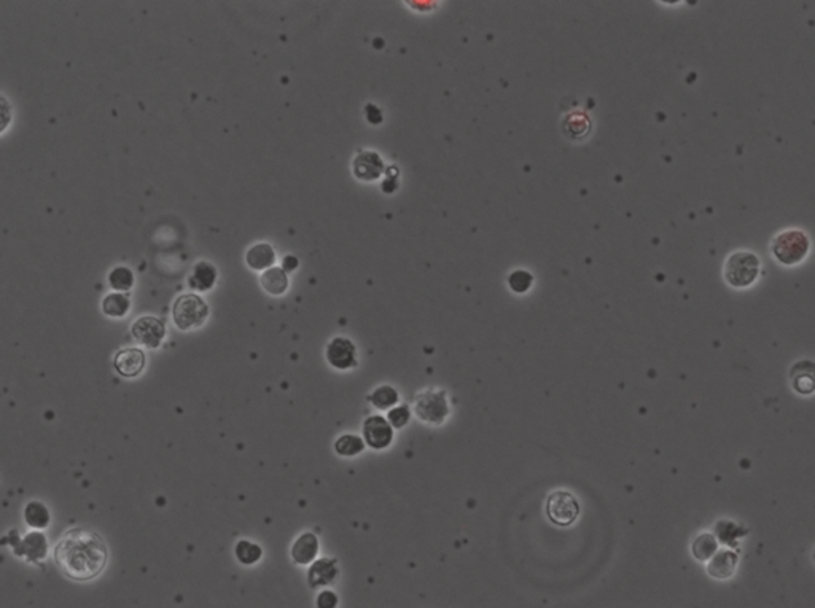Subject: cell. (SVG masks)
<instances>
[{
	"label": "cell",
	"instance_id": "1",
	"mask_svg": "<svg viewBox=\"0 0 815 608\" xmlns=\"http://www.w3.org/2000/svg\"><path fill=\"white\" fill-rule=\"evenodd\" d=\"M108 559L107 546L98 534L85 529L67 532L54 548V561L67 578L90 582L101 575Z\"/></svg>",
	"mask_w": 815,
	"mask_h": 608
},
{
	"label": "cell",
	"instance_id": "2",
	"mask_svg": "<svg viewBox=\"0 0 815 608\" xmlns=\"http://www.w3.org/2000/svg\"><path fill=\"white\" fill-rule=\"evenodd\" d=\"M759 266V258L753 252H734L724 263L726 282L734 289H747L758 279Z\"/></svg>",
	"mask_w": 815,
	"mask_h": 608
},
{
	"label": "cell",
	"instance_id": "3",
	"mask_svg": "<svg viewBox=\"0 0 815 608\" xmlns=\"http://www.w3.org/2000/svg\"><path fill=\"white\" fill-rule=\"evenodd\" d=\"M772 255L785 266H793L803 262L809 252V237L803 231L786 230L772 239Z\"/></svg>",
	"mask_w": 815,
	"mask_h": 608
},
{
	"label": "cell",
	"instance_id": "4",
	"mask_svg": "<svg viewBox=\"0 0 815 608\" xmlns=\"http://www.w3.org/2000/svg\"><path fill=\"white\" fill-rule=\"evenodd\" d=\"M209 316V306L201 297L187 293L175 299L173 307V319L175 326L182 331L196 330L204 325Z\"/></svg>",
	"mask_w": 815,
	"mask_h": 608
},
{
	"label": "cell",
	"instance_id": "5",
	"mask_svg": "<svg viewBox=\"0 0 815 608\" xmlns=\"http://www.w3.org/2000/svg\"><path fill=\"white\" fill-rule=\"evenodd\" d=\"M414 413L422 422L430 426H441L449 416L446 393L440 391L422 392L414 400Z\"/></svg>",
	"mask_w": 815,
	"mask_h": 608
},
{
	"label": "cell",
	"instance_id": "6",
	"mask_svg": "<svg viewBox=\"0 0 815 608\" xmlns=\"http://www.w3.org/2000/svg\"><path fill=\"white\" fill-rule=\"evenodd\" d=\"M546 515L556 525L567 527L580 516L578 498L568 490H554L546 500Z\"/></svg>",
	"mask_w": 815,
	"mask_h": 608
},
{
	"label": "cell",
	"instance_id": "7",
	"mask_svg": "<svg viewBox=\"0 0 815 608\" xmlns=\"http://www.w3.org/2000/svg\"><path fill=\"white\" fill-rule=\"evenodd\" d=\"M131 333L137 343L148 347V349H156V347L161 346L164 336H166V326H164L163 320L160 319L143 316L133 324Z\"/></svg>",
	"mask_w": 815,
	"mask_h": 608
},
{
	"label": "cell",
	"instance_id": "8",
	"mask_svg": "<svg viewBox=\"0 0 815 608\" xmlns=\"http://www.w3.org/2000/svg\"><path fill=\"white\" fill-rule=\"evenodd\" d=\"M363 438L369 448L386 449L394 440L392 427L382 416H371L363 423Z\"/></svg>",
	"mask_w": 815,
	"mask_h": 608
},
{
	"label": "cell",
	"instance_id": "9",
	"mask_svg": "<svg viewBox=\"0 0 815 608\" xmlns=\"http://www.w3.org/2000/svg\"><path fill=\"white\" fill-rule=\"evenodd\" d=\"M327 360L333 368L337 370H349V368L355 366V359H357V351L351 339L347 338H334L332 343L327 346Z\"/></svg>",
	"mask_w": 815,
	"mask_h": 608
},
{
	"label": "cell",
	"instance_id": "10",
	"mask_svg": "<svg viewBox=\"0 0 815 608\" xmlns=\"http://www.w3.org/2000/svg\"><path fill=\"white\" fill-rule=\"evenodd\" d=\"M354 175L363 182H374L384 172V163L374 152H360L354 160Z\"/></svg>",
	"mask_w": 815,
	"mask_h": 608
},
{
	"label": "cell",
	"instance_id": "11",
	"mask_svg": "<svg viewBox=\"0 0 815 608\" xmlns=\"http://www.w3.org/2000/svg\"><path fill=\"white\" fill-rule=\"evenodd\" d=\"M113 365L116 373L121 374L123 378H135L145 368V354L140 349H134V347L121 349L116 352Z\"/></svg>",
	"mask_w": 815,
	"mask_h": 608
},
{
	"label": "cell",
	"instance_id": "12",
	"mask_svg": "<svg viewBox=\"0 0 815 608\" xmlns=\"http://www.w3.org/2000/svg\"><path fill=\"white\" fill-rule=\"evenodd\" d=\"M739 557L734 551L731 550H717L714 556L709 559L707 562V573L712 578L717 579H728L737 569Z\"/></svg>",
	"mask_w": 815,
	"mask_h": 608
},
{
	"label": "cell",
	"instance_id": "13",
	"mask_svg": "<svg viewBox=\"0 0 815 608\" xmlns=\"http://www.w3.org/2000/svg\"><path fill=\"white\" fill-rule=\"evenodd\" d=\"M18 556H26L29 561L37 562L42 561L48 555V543L42 532H31L29 535L19 543V548L15 551Z\"/></svg>",
	"mask_w": 815,
	"mask_h": 608
},
{
	"label": "cell",
	"instance_id": "14",
	"mask_svg": "<svg viewBox=\"0 0 815 608\" xmlns=\"http://www.w3.org/2000/svg\"><path fill=\"white\" fill-rule=\"evenodd\" d=\"M319 552V540L317 537L306 532V534L297 538V542L292 546V557L293 561L299 565H306L314 562Z\"/></svg>",
	"mask_w": 815,
	"mask_h": 608
},
{
	"label": "cell",
	"instance_id": "15",
	"mask_svg": "<svg viewBox=\"0 0 815 608\" xmlns=\"http://www.w3.org/2000/svg\"><path fill=\"white\" fill-rule=\"evenodd\" d=\"M338 577V565L333 559H319L307 573V582L312 587L330 584Z\"/></svg>",
	"mask_w": 815,
	"mask_h": 608
},
{
	"label": "cell",
	"instance_id": "16",
	"mask_svg": "<svg viewBox=\"0 0 815 608\" xmlns=\"http://www.w3.org/2000/svg\"><path fill=\"white\" fill-rule=\"evenodd\" d=\"M217 269L215 266L207 262H200L195 264L193 274L190 276V287L198 292H207L215 285Z\"/></svg>",
	"mask_w": 815,
	"mask_h": 608
},
{
	"label": "cell",
	"instance_id": "17",
	"mask_svg": "<svg viewBox=\"0 0 815 608\" xmlns=\"http://www.w3.org/2000/svg\"><path fill=\"white\" fill-rule=\"evenodd\" d=\"M245 262L255 271L270 269L276 262V254L270 244H255L245 254Z\"/></svg>",
	"mask_w": 815,
	"mask_h": 608
},
{
	"label": "cell",
	"instance_id": "18",
	"mask_svg": "<svg viewBox=\"0 0 815 608\" xmlns=\"http://www.w3.org/2000/svg\"><path fill=\"white\" fill-rule=\"evenodd\" d=\"M812 361H799L791 370V384L794 391L801 395H811L814 392V371Z\"/></svg>",
	"mask_w": 815,
	"mask_h": 608
},
{
	"label": "cell",
	"instance_id": "19",
	"mask_svg": "<svg viewBox=\"0 0 815 608\" xmlns=\"http://www.w3.org/2000/svg\"><path fill=\"white\" fill-rule=\"evenodd\" d=\"M260 282H262L263 289L272 297L284 295L287 289H289V277H287L285 271L280 268L266 269L262 274Z\"/></svg>",
	"mask_w": 815,
	"mask_h": 608
},
{
	"label": "cell",
	"instance_id": "20",
	"mask_svg": "<svg viewBox=\"0 0 815 608\" xmlns=\"http://www.w3.org/2000/svg\"><path fill=\"white\" fill-rule=\"evenodd\" d=\"M24 519H26L27 525H31L32 529L42 530V529H46L48 525H50L51 516H50V511H48V508L45 507L43 503L34 500V502H29L26 505Z\"/></svg>",
	"mask_w": 815,
	"mask_h": 608
},
{
	"label": "cell",
	"instance_id": "21",
	"mask_svg": "<svg viewBox=\"0 0 815 608\" xmlns=\"http://www.w3.org/2000/svg\"><path fill=\"white\" fill-rule=\"evenodd\" d=\"M564 134L570 139H580L589 133L591 129V121H589L588 115L583 113H568L563 121Z\"/></svg>",
	"mask_w": 815,
	"mask_h": 608
},
{
	"label": "cell",
	"instance_id": "22",
	"mask_svg": "<svg viewBox=\"0 0 815 608\" xmlns=\"http://www.w3.org/2000/svg\"><path fill=\"white\" fill-rule=\"evenodd\" d=\"M129 307H131V302H129V297L125 295V293H108L104 298V302H102V311H104L106 316L115 319L125 317Z\"/></svg>",
	"mask_w": 815,
	"mask_h": 608
},
{
	"label": "cell",
	"instance_id": "23",
	"mask_svg": "<svg viewBox=\"0 0 815 608\" xmlns=\"http://www.w3.org/2000/svg\"><path fill=\"white\" fill-rule=\"evenodd\" d=\"M718 550V542L714 534H707V532H704V534L697 535L693 543H691V552H693V556L697 559V561H709V559L715 555Z\"/></svg>",
	"mask_w": 815,
	"mask_h": 608
},
{
	"label": "cell",
	"instance_id": "24",
	"mask_svg": "<svg viewBox=\"0 0 815 608\" xmlns=\"http://www.w3.org/2000/svg\"><path fill=\"white\" fill-rule=\"evenodd\" d=\"M108 284L116 292H129L134 285V274L133 271L126 268V266H118L111 271L108 274Z\"/></svg>",
	"mask_w": 815,
	"mask_h": 608
},
{
	"label": "cell",
	"instance_id": "25",
	"mask_svg": "<svg viewBox=\"0 0 815 608\" xmlns=\"http://www.w3.org/2000/svg\"><path fill=\"white\" fill-rule=\"evenodd\" d=\"M365 449V443L357 435H344L334 443V450L342 457L359 455Z\"/></svg>",
	"mask_w": 815,
	"mask_h": 608
},
{
	"label": "cell",
	"instance_id": "26",
	"mask_svg": "<svg viewBox=\"0 0 815 608\" xmlns=\"http://www.w3.org/2000/svg\"><path fill=\"white\" fill-rule=\"evenodd\" d=\"M369 401L378 409H390L399 403V393H396L394 387L381 386L371 393Z\"/></svg>",
	"mask_w": 815,
	"mask_h": 608
},
{
	"label": "cell",
	"instance_id": "27",
	"mask_svg": "<svg viewBox=\"0 0 815 608\" xmlns=\"http://www.w3.org/2000/svg\"><path fill=\"white\" fill-rule=\"evenodd\" d=\"M235 552H236V557L239 559V562L245 564V565H252V564L258 562V559L262 557V555H263V551L258 545L250 543V542H247V540H241V542L236 545Z\"/></svg>",
	"mask_w": 815,
	"mask_h": 608
},
{
	"label": "cell",
	"instance_id": "28",
	"mask_svg": "<svg viewBox=\"0 0 815 608\" xmlns=\"http://www.w3.org/2000/svg\"><path fill=\"white\" fill-rule=\"evenodd\" d=\"M532 284H533V276L530 274L529 271H524V269H518L515 272H511L510 277H508L510 289L515 293H526L527 290L530 289Z\"/></svg>",
	"mask_w": 815,
	"mask_h": 608
},
{
	"label": "cell",
	"instance_id": "29",
	"mask_svg": "<svg viewBox=\"0 0 815 608\" xmlns=\"http://www.w3.org/2000/svg\"><path fill=\"white\" fill-rule=\"evenodd\" d=\"M409 409L408 406H396L394 409H390L389 416H387V422L390 423V427H395V428H403L409 422Z\"/></svg>",
	"mask_w": 815,
	"mask_h": 608
},
{
	"label": "cell",
	"instance_id": "30",
	"mask_svg": "<svg viewBox=\"0 0 815 608\" xmlns=\"http://www.w3.org/2000/svg\"><path fill=\"white\" fill-rule=\"evenodd\" d=\"M13 118V108L9 99L0 94V134H2L6 128L10 126Z\"/></svg>",
	"mask_w": 815,
	"mask_h": 608
},
{
	"label": "cell",
	"instance_id": "31",
	"mask_svg": "<svg viewBox=\"0 0 815 608\" xmlns=\"http://www.w3.org/2000/svg\"><path fill=\"white\" fill-rule=\"evenodd\" d=\"M337 605H338V597L334 592L324 591V592L319 594V597H317V607L319 608H337Z\"/></svg>",
	"mask_w": 815,
	"mask_h": 608
},
{
	"label": "cell",
	"instance_id": "32",
	"mask_svg": "<svg viewBox=\"0 0 815 608\" xmlns=\"http://www.w3.org/2000/svg\"><path fill=\"white\" fill-rule=\"evenodd\" d=\"M282 266H284V271H294L298 266V259L294 257H285Z\"/></svg>",
	"mask_w": 815,
	"mask_h": 608
}]
</instances>
